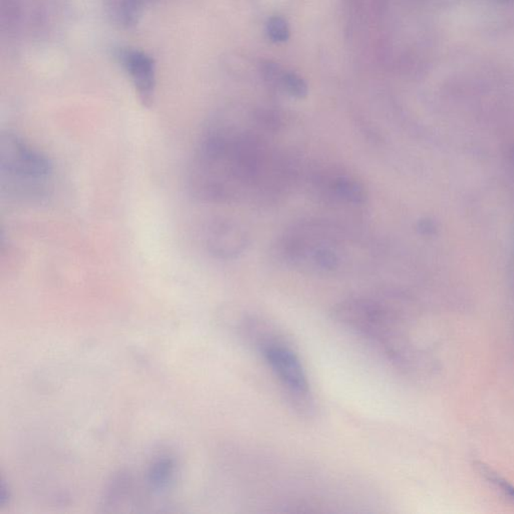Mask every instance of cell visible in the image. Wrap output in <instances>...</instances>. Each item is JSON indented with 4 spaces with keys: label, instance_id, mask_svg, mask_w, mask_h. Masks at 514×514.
Masks as SVG:
<instances>
[{
    "label": "cell",
    "instance_id": "1",
    "mask_svg": "<svg viewBox=\"0 0 514 514\" xmlns=\"http://www.w3.org/2000/svg\"><path fill=\"white\" fill-rule=\"evenodd\" d=\"M53 164L47 156L12 131L0 136L1 195L16 202H40L53 187Z\"/></svg>",
    "mask_w": 514,
    "mask_h": 514
},
{
    "label": "cell",
    "instance_id": "2",
    "mask_svg": "<svg viewBox=\"0 0 514 514\" xmlns=\"http://www.w3.org/2000/svg\"><path fill=\"white\" fill-rule=\"evenodd\" d=\"M344 236L320 226H305L288 234L283 244L286 261L312 272L331 273L348 264L350 247Z\"/></svg>",
    "mask_w": 514,
    "mask_h": 514
},
{
    "label": "cell",
    "instance_id": "3",
    "mask_svg": "<svg viewBox=\"0 0 514 514\" xmlns=\"http://www.w3.org/2000/svg\"><path fill=\"white\" fill-rule=\"evenodd\" d=\"M262 353L294 400L298 401L301 406H309L311 403L309 382L298 355L277 342L262 344Z\"/></svg>",
    "mask_w": 514,
    "mask_h": 514
},
{
    "label": "cell",
    "instance_id": "4",
    "mask_svg": "<svg viewBox=\"0 0 514 514\" xmlns=\"http://www.w3.org/2000/svg\"><path fill=\"white\" fill-rule=\"evenodd\" d=\"M248 245V235L244 227L234 221H214L207 231V246L210 253L223 259L238 257Z\"/></svg>",
    "mask_w": 514,
    "mask_h": 514
},
{
    "label": "cell",
    "instance_id": "5",
    "mask_svg": "<svg viewBox=\"0 0 514 514\" xmlns=\"http://www.w3.org/2000/svg\"><path fill=\"white\" fill-rule=\"evenodd\" d=\"M119 60L131 77L141 101L145 106L151 105L155 91V65L154 60L142 51L122 49Z\"/></svg>",
    "mask_w": 514,
    "mask_h": 514
},
{
    "label": "cell",
    "instance_id": "6",
    "mask_svg": "<svg viewBox=\"0 0 514 514\" xmlns=\"http://www.w3.org/2000/svg\"><path fill=\"white\" fill-rule=\"evenodd\" d=\"M325 188L335 200L352 205H361L366 200L365 186L357 178L348 174L325 177Z\"/></svg>",
    "mask_w": 514,
    "mask_h": 514
},
{
    "label": "cell",
    "instance_id": "7",
    "mask_svg": "<svg viewBox=\"0 0 514 514\" xmlns=\"http://www.w3.org/2000/svg\"><path fill=\"white\" fill-rule=\"evenodd\" d=\"M283 88L292 97L296 99H303L309 93L307 82L303 81L299 75L294 73H284L281 78Z\"/></svg>",
    "mask_w": 514,
    "mask_h": 514
},
{
    "label": "cell",
    "instance_id": "8",
    "mask_svg": "<svg viewBox=\"0 0 514 514\" xmlns=\"http://www.w3.org/2000/svg\"><path fill=\"white\" fill-rule=\"evenodd\" d=\"M266 30L270 40L274 43H284L290 38V27L283 17L273 16L268 19Z\"/></svg>",
    "mask_w": 514,
    "mask_h": 514
},
{
    "label": "cell",
    "instance_id": "9",
    "mask_svg": "<svg viewBox=\"0 0 514 514\" xmlns=\"http://www.w3.org/2000/svg\"><path fill=\"white\" fill-rule=\"evenodd\" d=\"M172 464L170 461H159L152 468L151 482L158 489H162L168 484L172 475Z\"/></svg>",
    "mask_w": 514,
    "mask_h": 514
},
{
    "label": "cell",
    "instance_id": "10",
    "mask_svg": "<svg viewBox=\"0 0 514 514\" xmlns=\"http://www.w3.org/2000/svg\"><path fill=\"white\" fill-rule=\"evenodd\" d=\"M483 472L487 475L488 478L491 479V481H493V483H495L498 487H500L501 489L505 492L506 495L511 496V498H513L514 500V487L513 485L509 484L506 481L503 480V479L500 478L498 475L492 474L491 470L484 469L483 470Z\"/></svg>",
    "mask_w": 514,
    "mask_h": 514
},
{
    "label": "cell",
    "instance_id": "11",
    "mask_svg": "<svg viewBox=\"0 0 514 514\" xmlns=\"http://www.w3.org/2000/svg\"><path fill=\"white\" fill-rule=\"evenodd\" d=\"M139 6L138 1H128L127 6L125 8V17L127 19V23H133L138 15Z\"/></svg>",
    "mask_w": 514,
    "mask_h": 514
}]
</instances>
